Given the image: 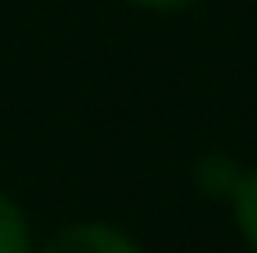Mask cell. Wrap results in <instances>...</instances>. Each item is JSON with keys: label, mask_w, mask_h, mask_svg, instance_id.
I'll use <instances>...</instances> for the list:
<instances>
[{"label": "cell", "mask_w": 257, "mask_h": 253, "mask_svg": "<svg viewBox=\"0 0 257 253\" xmlns=\"http://www.w3.org/2000/svg\"><path fill=\"white\" fill-rule=\"evenodd\" d=\"M230 204H235V222H239V231H244L248 249L257 253V167H253V172H244L239 195H235Z\"/></svg>", "instance_id": "obj_4"}, {"label": "cell", "mask_w": 257, "mask_h": 253, "mask_svg": "<svg viewBox=\"0 0 257 253\" xmlns=\"http://www.w3.org/2000/svg\"><path fill=\"white\" fill-rule=\"evenodd\" d=\"M0 253H32V226L27 213L0 190Z\"/></svg>", "instance_id": "obj_3"}, {"label": "cell", "mask_w": 257, "mask_h": 253, "mask_svg": "<svg viewBox=\"0 0 257 253\" xmlns=\"http://www.w3.org/2000/svg\"><path fill=\"white\" fill-rule=\"evenodd\" d=\"M41 253H140V244L122 231V226H108V222H72L63 231H54Z\"/></svg>", "instance_id": "obj_1"}, {"label": "cell", "mask_w": 257, "mask_h": 253, "mask_svg": "<svg viewBox=\"0 0 257 253\" xmlns=\"http://www.w3.org/2000/svg\"><path fill=\"white\" fill-rule=\"evenodd\" d=\"M126 5L154 9V14H176V9H190V5H199V0H126Z\"/></svg>", "instance_id": "obj_5"}, {"label": "cell", "mask_w": 257, "mask_h": 253, "mask_svg": "<svg viewBox=\"0 0 257 253\" xmlns=\"http://www.w3.org/2000/svg\"><path fill=\"white\" fill-rule=\"evenodd\" d=\"M239 181H244V167L230 158V154H203L194 163V186L212 199H235L239 195Z\"/></svg>", "instance_id": "obj_2"}]
</instances>
